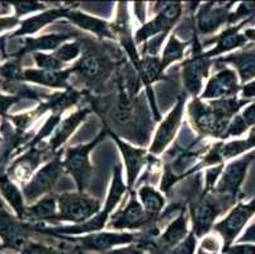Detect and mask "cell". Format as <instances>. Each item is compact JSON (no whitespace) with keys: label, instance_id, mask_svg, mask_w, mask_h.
<instances>
[{"label":"cell","instance_id":"obj_1","mask_svg":"<svg viewBox=\"0 0 255 254\" xmlns=\"http://www.w3.org/2000/svg\"><path fill=\"white\" fill-rule=\"evenodd\" d=\"M127 187L124 185L122 182V168L120 164H117L113 169V181H112V187H111L110 195H108V199H107L106 206H104L103 213L97 214V216H94L93 219H90L89 221L83 224H79L75 227H65V228H59V229H52L48 230L45 228L36 227L34 230H38L41 233H47V234H53V235H80V234H93V233L99 232L104 228L107 220H108V216L112 213V210L115 209L116 205L120 202L121 197L126 192Z\"/></svg>","mask_w":255,"mask_h":254},{"label":"cell","instance_id":"obj_2","mask_svg":"<svg viewBox=\"0 0 255 254\" xmlns=\"http://www.w3.org/2000/svg\"><path fill=\"white\" fill-rule=\"evenodd\" d=\"M107 134H108V129L104 127L101 134L93 141L84 144V145L68 149V151L65 154V159L62 162L64 163V169H66L68 173L73 177L80 193H84L85 188L89 183L90 173H92V164H90L89 160L90 151L101 143Z\"/></svg>","mask_w":255,"mask_h":254},{"label":"cell","instance_id":"obj_3","mask_svg":"<svg viewBox=\"0 0 255 254\" xmlns=\"http://www.w3.org/2000/svg\"><path fill=\"white\" fill-rule=\"evenodd\" d=\"M207 191H205L201 199L191 205V216L193 221L192 233L196 238H201L213 229V224L217 216L226 211L236 200L222 196L219 200H212L207 197Z\"/></svg>","mask_w":255,"mask_h":254},{"label":"cell","instance_id":"obj_4","mask_svg":"<svg viewBox=\"0 0 255 254\" xmlns=\"http://www.w3.org/2000/svg\"><path fill=\"white\" fill-rule=\"evenodd\" d=\"M57 221H73L76 225L89 221L101 210V202L84 193H64L57 199Z\"/></svg>","mask_w":255,"mask_h":254},{"label":"cell","instance_id":"obj_5","mask_svg":"<svg viewBox=\"0 0 255 254\" xmlns=\"http://www.w3.org/2000/svg\"><path fill=\"white\" fill-rule=\"evenodd\" d=\"M188 111H189V116H191L192 125L194 129L206 136L221 137L222 139L227 126L230 125V122H227L217 116L211 104L203 103L199 98H194L189 103Z\"/></svg>","mask_w":255,"mask_h":254},{"label":"cell","instance_id":"obj_6","mask_svg":"<svg viewBox=\"0 0 255 254\" xmlns=\"http://www.w3.org/2000/svg\"><path fill=\"white\" fill-rule=\"evenodd\" d=\"M62 171H64V163L60 158V154H57L55 159L43 165L23 187V197L27 201H34L45 193L50 192L61 177Z\"/></svg>","mask_w":255,"mask_h":254},{"label":"cell","instance_id":"obj_7","mask_svg":"<svg viewBox=\"0 0 255 254\" xmlns=\"http://www.w3.org/2000/svg\"><path fill=\"white\" fill-rule=\"evenodd\" d=\"M31 232H33L31 224H23L22 220L11 216L6 209H0V238L3 239L0 251H20L28 243Z\"/></svg>","mask_w":255,"mask_h":254},{"label":"cell","instance_id":"obj_8","mask_svg":"<svg viewBox=\"0 0 255 254\" xmlns=\"http://www.w3.org/2000/svg\"><path fill=\"white\" fill-rule=\"evenodd\" d=\"M255 214V199L249 204H239L235 209H233L226 219L213 225V230L219 233L224 239V248L222 251L231 247L239 233L243 230L245 224Z\"/></svg>","mask_w":255,"mask_h":254},{"label":"cell","instance_id":"obj_9","mask_svg":"<svg viewBox=\"0 0 255 254\" xmlns=\"http://www.w3.org/2000/svg\"><path fill=\"white\" fill-rule=\"evenodd\" d=\"M254 158L255 151H252L250 154L245 155L244 158H240V159L227 165L225 168V171L222 172L221 181L217 185L216 190H213L215 193L238 200L240 187L243 185V182H244L245 176H247L248 168H249L250 163L254 160Z\"/></svg>","mask_w":255,"mask_h":254},{"label":"cell","instance_id":"obj_10","mask_svg":"<svg viewBox=\"0 0 255 254\" xmlns=\"http://www.w3.org/2000/svg\"><path fill=\"white\" fill-rule=\"evenodd\" d=\"M182 4L180 3H166L161 6V10L157 13L156 17L151 22L146 23L136 32L135 42L141 43L151 37H156L157 34H166L174 23L179 19L182 15Z\"/></svg>","mask_w":255,"mask_h":254},{"label":"cell","instance_id":"obj_11","mask_svg":"<svg viewBox=\"0 0 255 254\" xmlns=\"http://www.w3.org/2000/svg\"><path fill=\"white\" fill-rule=\"evenodd\" d=\"M112 69L108 56H104L97 48H87L82 59L74 65V73H78L90 83L103 80Z\"/></svg>","mask_w":255,"mask_h":254},{"label":"cell","instance_id":"obj_12","mask_svg":"<svg viewBox=\"0 0 255 254\" xmlns=\"http://www.w3.org/2000/svg\"><path fill=\"white\" fill-rule=\"evenodd\" d=\"M141 234H129V233H93L79 239V243L84 251L106 252L112 251L113 247L122 244L141 242Z\"/></svg>","mask_w":255,"mask_h":254},{"label":"cell","instance_id":"obj_13","mask_svg":"<svg viewBox=\"0 0 255 254\" xmlns=\"http://www.w3.org/2000/svg\"><path fill=\"white\" fill-rule=\"evenodd\" d=\"M211 59L205 53L193 55L182 65V75L184 88L191 95L197 98L202 89L203 79L208 76Z\"/></svg>","mask_w":255,"mask_h":254},{"label":"cell","instance_id":"obj_14","mask_svg":"<svg viewBox=\"0 0 255 254\" xmlns=\"http://www.w3.org/2000/svg\"><path fill=\"white\" fill-rule=\"evenodd\" d=\"M152 221L154 220L146 214L142 205L137 201L135 192H131L129 202L124 210L118 211L113 216L110 223V227L117 230L138 229V228H143Z\"/></svg>","mask_w":255,"mask_h":254},{"label":"cell","instance_id":"obj_15","mask_svg":"<svg viewBox=\"0 0 255 254\" xmlns=\"http://www.w3.org/2000/svg\"><path fill=\"white\" fill-rule=\"evenodd\" d=\"M183 109H184V98L179 97L177 106L171 109L168 117L161 122L155 135L154 143L150 148V153L154 155H159L164 151V149L171 143V140L175 137L178 129H179L180 121H182Z\"/></svg>","mask_w":255,"mask_h":254},{"label":"cell","instance_id":"obj_16","mask_svg":"<svg viewBox=\"0 0 255 254\" xmlns=\"http://www.w3.org/2000/svg\"><path fill=\"white\" fill-rule=\"evenodd\" d=\"M241 89L238 83V76L231 69H221L217 74L208 80L206 90L202 94V99H222L233 98Z\"/></svg>","mask_w":255,"mask_h":254},{"label":"cell","instance_id":"obj_17","mask_svg":"<svg viewBox=\"0 0 255 254\" xmlns=\"http://www.w3.org/2000/svg\"><path fill=\"white\" fill-rule=\"evenodd\" d=\"M231 4L233 3L219 5L217 3H207L201 6L197 14V29L199 33H212L220 25L229 22V9L231 8Z\"/></svg>","mask_w":255,"mask_h":254},{"label":"cell","instance_id":"obj_18","mask_svg":"<svg viewBox=\"0 0 255 254\" xmlns=\"http://www.w3.org/2000/svg\"><path fill=\"white\" fill-rule=\"evenodd\" d=\"M107 129H108V127H107ZM108 134H110L111 137L117 143L118 148H120V150L124 154L125 164H126L127 169V190H132V187L135 185L136 179H137L138 174H140L141 169H142L143 165L146 164V158L147 157H146L145 149L129 146L128 144H126L125 141L118 139L117 135L113 131H111L110 129H108Z\"/></svg>","mask_w":255,"mask_h":254},{"label":"cell","instance_id":"obj_19","mask_svg":"<svg viewBox=\"0 0 255 254\" xmlns=\"http://www.w3.org/2000/svg\"><path fill=\"white\" fill-rule=\"evenodd\" d=\"M43 154H45V151L41 150V149H36V146L29 148V150H27L17 160H14L6 174L11 177V179H15L20 183L28 181L32 173L36 171V168L42 162Z\"/></svg>","mask_w":255,"mask_h":254},{"label":"cell","instance_id":"obj_20","mask_svg":"<svg viewBox=\"0 0 255 254\" xmlns=\"http://www.w3.org/2000/svg\"><path fill=\"white\" fill-rule=\"evenodd\" d=\"M250 23L249 20H244V22H241L240 24L235 25H230V27L225 29L220 36L215 37V38L211 39L210 42H216V46L215 48L208 52H206L205 55L207 56L208 59L211 57H215V56H219L221 53L227 52V51H231L236 47H241V46H245V43L248 42V38L245 37V34H240L239 31H240L241 28L244 27L245 24Z\"/></svg>","mask_w":255,"mask_h":254},{"label":"cell","instance_id":"obj_21","mask_svg":"<svg viewBox=\"0 0 255 254\" xmlns=\"http://www.w3.org/2000/svg\"><path fill=\"white\" fill-rule=\"evenodd\" d=\"M70 34H45L36 38H24L23 39V47L18 52L10 53V57H20L27 52H41V51L55 50L56 51L65 41L70 39Z\"/></svg>","mask_w":255,"mask_h":254},{"label":"cell","instance_id":"obj_22","mask_svg":"<svg viewBox=\"0 0 255 254\" xmlns=\"http://www.w3.org/2000/svg\"><path fill=\"white\" fill-rule=\"evenodd\" d=\"M74 73V67L68 70H59V71H50V70L42 69H27L23 71V79L24 81L41 84L51 88H62L66 87L70 74Z\"/></svg>","mask_w":255,"mask_h":254},{"label":"cell","instance_id":"obj_23","mask_svg":"<svg viewBox=\"0 0 255 254\" xmlns=\"http://www.w3.org/2000/svg\"><path fill=\"white\" fill-rule=\"evenodd\" d=\"M65 18L70 19L78 27L96 33L101 38H104V37H107V38H115V32L111 29V25L106 20L99 19L97 17H92L89 14L82 13V11L73 10V9H69Z\"/></svg>","mask_w":255,"mask_h":254},{"label":"cell","instance_id":"obj_24","mask_svg":"<svg viewBox=\"0 0 255 254\" xmlns=\"http://www.w3.org/2000/svg\"><path fill=\"white\" fill-rule=\"evenodd\" d=\"M69 11V8H56L51 9V10L45 11L42 14H38V15H34V17H29L25 20L20 22L19 29L11 33L10 38H15V37H22L25 34H33L37 31H39L41 28L45 27L48 23L56 20L57 18H61L66 15V13Z\"/></svg>","mask_w":255,"mask_h":254},{"label":"cell","instance_id":"obj_25","mask_svg":"<svg viewBox=\"0 0 255 254\" xmlns=\"http://www.w3.org/2000/svg\"><path fill=\"white\" fill-rule=\"evenodd\" d=\"M90 109L84 108L80 109V111L75 112L71 116H69L68 118H65L62 122L59 123V126L55 130V134L52 135L50 141V150L55 151L56 149H59L62 144L68 140V137L75 131V129L78 127L83 121L87 118V116L89 115Z\"/></svg>","mask_w":255,"mask_h":254},{"label":"cell","instance_id":"obj_26","mask_svg":"<svg viewBox=\"0 0 255 254\" xmlns=\"http://www.w3.org/2000/svg\"><path fill=\"white\" fill-rule=\"evenodd\" d=\"M217 62L231 64L238 69L241 83L245 84L255 76V52L254 48L248 47L243 52H236L226 57H221Z\"/></svg>","mask_w":255,"mask_h":254},{"label":"cell","instance_id":"obj_27","mask_svg":"<svg viewBox=\"0 0 255 254\" xmlns=\"http://www.w3.org/2000/svg\"><path fill=\"white\" fill-rule=\"evenodd\" d=\"M187 214L184 213V210H182V214L178 216V219L173 221V223L166 228L164 234L161 235L159 241V248L161 251H168V249L174 248L179 243H182L185 238L188 237V229H187Z\"/></svg>","mask_w":255,"mask_h":254},{"label":"cell","instance_id":"obj_28","mask_svg":"<svg viewBox=\"0 0 255 254\" xmlns=\"http://www.w3.org/2000/svg\"><path fill=\"white\" fill-rule=\"evenodd\" d=\"M59 214V206H57V199L52 196H47L45 199L39 200L32 206L27 207L23 220L28 221H47L57 220Z\"/></svg>","mask_w":255,"mask_h":254},{"label":"cell","instance_id":"obj_29","mask_svg":"<svg viewBox=\"0 0 255 254\" xmlns=\"http://www.w3.org/2000/svg\"><path fill=\"white\" fill-rule=\"evenodd\" d=\"M0 192L4 199L9 202L15 211V215L19 220H23L25 213L24 202H23V193L17 188V186L10 181L5 172H0Z\"/></svg>","mask_w":255,"mask_h":254},{"label":"cell","instance_id":"obj_30","mask_svg":"<svg viewBox=\"0 0 255 254\" xmlns=\"http://www.w3.org/2000/svg\"><path fill=\"white\" fill-rule=\"evenodd\" d=\"M138 196H140V200L142 202V206L145 209L146 214L152 220L156 219V216L161 213L164 204H165L161 193H159L156 190H154L152 187H149V186H143L138 191Z\"/></svg>","mask_w":255,"mask_h":254},{"label":"cell","instance_id":"obj_31","mask_svg":"<svg viewBox=\"0 0 255 254\" xmlns=\"http://www.w3.org/2000/svg\"><path fill=\"white\" fill-rule=\"evenodd\" d=\"M22 59L20 57H10L9 60L0 64V81L4 83H19L23 79Z\"/></svg>","mask_w":255,"mask_h":254},{"label":"cell","instance_id":"obj_32","mask_svg":"<svg viewBox=\"0 0 255 254\" xmlns=\"http://www.w3.org/2000/svg\"><path fill=\"white\" fill-rule=\"evenodd\" d=\"M189 42H182L178 39V37L175 34L170 37L169 42L166 43V47L163 52V57H161V69L164 70L171 64V62L180 60L184 55L185 46L188 45Z\"/></svg>","mask_w":255,"mask_h":254},{"label":"cell","instance_id":"obj_33","mask_svg":"<svg viewBox=\"0 0 255 254\" xmlns=\"http://www.w3.org/2000/svg\"><path fill=\"white\" fill-rule=\"evenodd\" d=\"M240 19H243V22L244 20H249V22L255 23V1H252V3H241L239 5V8L236 9V11L230 13L227 24H235Z\"/></svg>","mask_w":255,"mask_h":254},{"label":"cell","instance_id":"obj_34","mask_svg":"<svg viewBox=\"0 0 255 254\" xmlns=\"http://www.w3.org/2000/svg\"><path fill=\"white\" fill-rule=\"evenodd\" d=\"M196 246H197V238L196 235L191 232L182 243H179L178 246L174 247V248L168 249V251L157 249L156 254H194Z\"/></svg>","mask_w":255,"mask_h":254},{"label":"cell","instance_id":"obj_35","mask_svg":"<svg viewBox=\"0 0 255 254\" xmlns=\"http://www.w3.org/2000/svg\"><path fill=\"white\" fill-rule=\"evenodd\" d=\"M82 43L79 41L73 42V43H65V45L60 46L56 51H55V56L61 62H68L71 60L76 59L80 52H82Z\"/></svg>","mask_w":255,"mask_h":254},{"label":"cell","instance_id":"obj_36","mask_svg":"<svg viewBox=\"0 0 255 254\" xmlns=\"http://www.w3.org/2000/svg\"><path fill=\"white\" fill-rule=\"evenodd\" d=\"M249 149L247 140H235L229 144H222L220 153H221L222 159H230V158L238 157L240 154L245 153Z\"/></svg>","mask_w":255,"mask_h":254},{"label":"cell","instance_id":"obj_37","mask_svg":"<svg viewBox=\"0 0 255 254\" xmlns=\"http://www.w3.org/2000/svg\"><path fill=\"white\" fill-rule=\"evenodd\" d=\"M33 60L37 66L42 70H50V71H59L62 66V62L57 59L55 55H47L42 52H34Z\"/></svg>","mask_w":255,"mask_h":254},{"label":"cell","instance_id":"obj_38","mask_svg":"<svg viewBox=\"0 0 255 254\" xmlns=\"http://www.w3.org/2000/svg\"><path fill=\"white\" fill-rule=\"evenodd\" d=\"M10 6L15 10V17L19 18L20 15H25V14L32 13V11H38L46 9L45 4L41 3H32V1H11Z\"/></svg>","mask_w":255,"mask_h":254},{"label":"cell","instance_id":"obj_39","mask_svg":"<svg viewBox=\"0 0 255 254\" xmlns=\"http://www.w3.org/2000/svg\"><path fill=\"white\" fill-rule=\"evenodd\" d=\"M249 126L247 125L245 120L243 118V116H235L234 120H231L230 125L227 126L226 131H225L222 139H227L229 136H240V135L244 134L248 130Z\"/></svg>","mask_w":255,"mask_h":254},{"label":"cell","instance_id":"obj_40","mask_svg":"<svg viewBox=\"0 0 255 254\" xmlns=\"http://www.w3.org/2000/svg\"><path fill=\"white\" fill-rule=\"evenodd\" d=\"M18 254H62V252L56 251V249L50 248V247L42 246L39 243H27Z\"/></svg>","mask_w":255,"mask_h":254},{"label":"cell","instance_id":"obj_41","mask_svg":"<svg viewBox=\"0 0 255 254\" xmlns=\"http://www.w3.org/2000/svg\"><path fill=\"white\" fill-rule=\"evenodd\" d=\"M23 98L19 95H3L0 94V117L6 118L8 117V111L13 104L22 102Z\"/></svg>","mask_w":255,"mask_h":254},{"label":"cell","instance_id":"obj_42","mask_svg":"<svg viewBox=\"0 0 255 254\" xmlns=\"http://www.w3.org/2000/svg\"><path fill=\"white\" fill-rule=\"evenodd\" d=\"M224 254H255V244H236L222 251Z\"/></svg>","mask_w":255,"mask_h":254},{"label":"cell","instance_id":"obj_43","mask_svg":"<svg viewBox=\"0 0 255 254\" xmlns=\"http://www.w3.org/2000/svg\"><path fill=\"white\" fill-rule=\"evenodd\" d=\"M255 244V223L252 224L249 228L247 229V232L241 235V238L239 239V244Z\"/></svg>","mask_w":255,"mask_h":254},{"label":"cell","instance_id":"obj_44","mask_svg":"<svg viewBox=\"0 0 255 254\" xmlns=\"http://www.w3.org/2000/svg\"><path fill=\"white\" fill-rule=\"evenodd\" d=\"M103 254H145L142 247H127L122 249H112L110 252H106Z\"/></svg>","mask_w":255,"mask_h":254},{"label":"cell","instance_id":"obj_45","mask_svg":"<svg viewBox=\"0 0 255 254\" xmlns=\"http://www.w3.org/2000/svg\"><path fill=\"white\" fill-rule=\"evenodd\" d=\"M19 23V18L14 17H0V32L6 31L9 28H13Z\"/></svg>","mask_w":255,"mask_h":254},{"label":"cell","instance_id":"obj_46","mask_svg":"<svg viewBox=\"0 0 255 254\" xmlns=\"http://www.w3.org/2000/svg\"><path fill=\"white\" fill-rule=\"evenodd\" d=\"M219 243H217V239L215 238H206L205 241L202 242V247L201 249L206 252H212V254L216 253V251L219 249Z\"/></svg>","mask_w":255,"mask_h":254},{"label":"cell","instance_id":"obj_47","mask_svg":"<svg viewBox=\"0 0 255 254\" xmlns=\"http://www.w3.org/2000/svg\"><path fill=\"white\" fill-rule=\"evenodd\" d=\"M243 118L245 120L248 126L255 125V103H252L244 112H243Z\"/></svg>","mask_w":255,"mask_h":254},{"label":"cell","instance_id":"obj_48","mask_svg":"<svg viewBox=\"0 0 255 254\" xmlns=\"http://www.w3.org/2000/svg\"><path fill=\"white\" fill-rule=\"evenodd\" d=\"M248 141V145H249V148H255V127H253V130L250 131V135L249 137L247 139Z\"/></svg>","mask_w":255,"mask_h":254},{"label":"cell","instance_id":"obj_49","mask_svg":"<svg viewBox=\"0 0 255 254\" xmlns=\"http://www.w3.org/2000/svg\"><path fill=\"white\" fill-rule=\"evenodd\" d=\"M244 34H245V37H247L248 39L255 41V29H247Z\"/></svg>","mask_w":255,"mask_h":254},{"label":"cell","instance_id":"obj_50","mask_svg":"<svg viewBox=\"0 0 255 254\" xmlns=\"http://www.w3.org/2000/svg\"><path fill=\"white\" fill-rule=\"evenodd\" d=\"M5 6H6V3H0V13H1V14L4 13L3 8H5Z\"/></svg>","mask_w":255,"mask_h":254},{"label":"cell","instance_id":"obj_51","mask_svg":"<svg viewBox=\"0 0 255 254\" xmlns=\"http://www.w3.org/2000/svg\"><path fill=\"white\" fill-rule=\"evenodd\" d=\"M0 209H6L5 205H4L3 200H1V197H0Z\"/></svg>","mask_w":255,"mask_h":254},{"label":"cell","instance_id":"obj_52","mask_svg":"<svg viewBox=\"0 0 255 254\" xmlns=\"http://www.w3.org/2000/svg\"><path fill=\"white\" fill-rule=\"evenodd\" d=\"M254 52H255V48H254Z\"/></svg>","mask_w":255,"mask_h":254},{"label":"cell","instance_id":"obj_53","mask_svg":"<svg viewBox=\"0 0 255 254\" xmlns=\"http://www.w3.org/2000/svg\"><path fill=\"white\" fill-rule=\"evenodd\" d=\"M0 141H1V139H0Z\"/></svg>","mask_w":255,"mask_h":254},{"label":"cell","instance_id":"obj_54","mask_svg":"<svg viewBox=\"0 0 255 254\" xmlns=\"http://www.w3.org/2000/svg\"><path fill=\"white\" fill-rule=\"evenodd\" d=\"M0 254H3V253H0Z\"/></svg>","mask_w":255,"mask_h":254}]
</instances>
